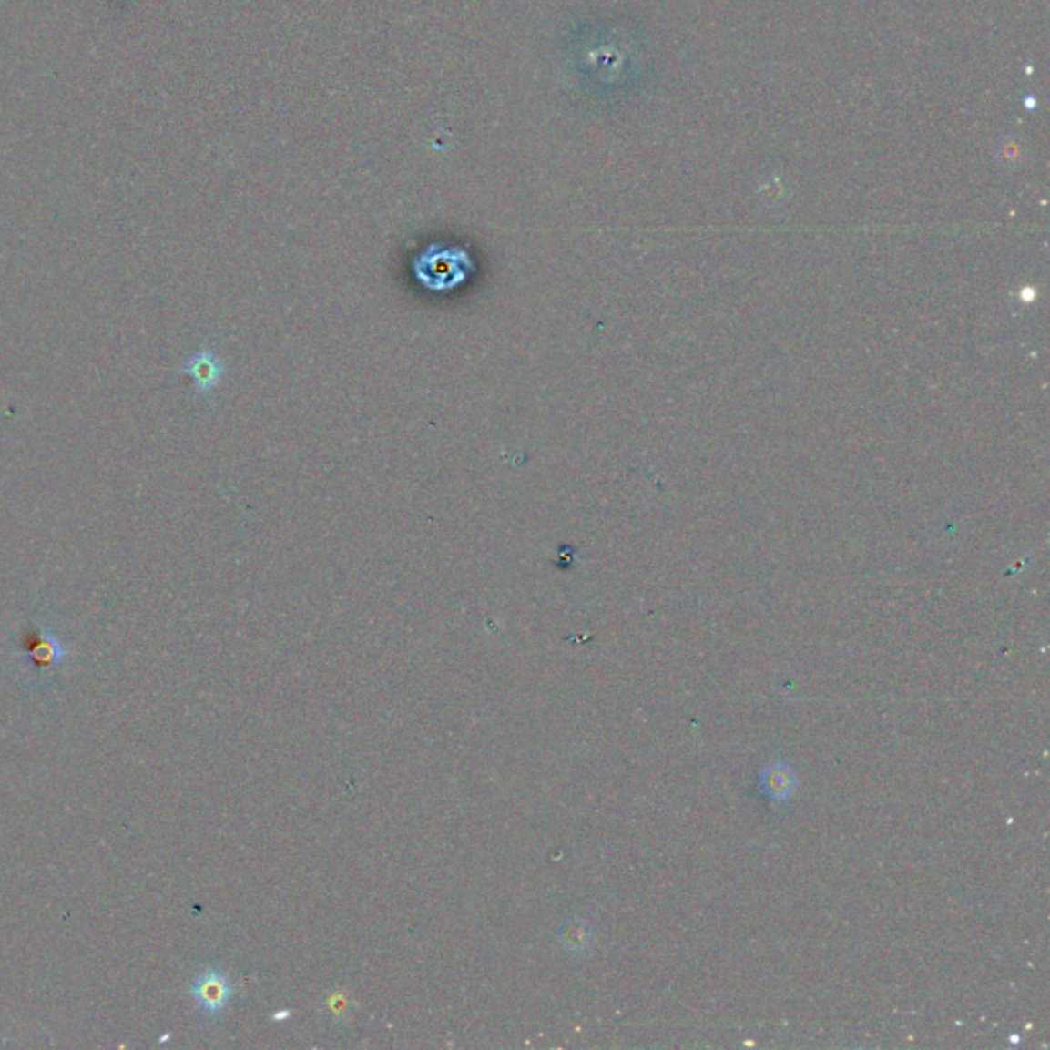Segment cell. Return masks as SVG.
Returning a JSON list of instances; mask_svg holds the SVG:
<instances>
[{
  "instance_id": "1",
  "label": "cell",
  "mask_w": 1050,
  "mask_h": 1050,
  "mask_svg": "<svg viewBox=\"0 0 1050 1050\" xmlns=\"http://www.w3.org/2000/svg\"><path fill=\"white\" fill-rule=\"evenodd\" d=\"M472 271L470 259L460 249L431 247L414 259V275L427 290H454Z\"/></svg>"
},
{
  "instance_id": "4",
  "label": "cell",
  "mask_w": 1050,
  "mask_h": 1050,
  "mask_svg": "<svg viewBox=\"0 0 1050 1050\" xmlns=\"http://www.w3.org/2000/svg\"><path fill=\"white\" fill-rule=\"evenodd\" d=\"M27 657L31 658L36 669H52L54 665H60L64 661V647L50 632L42 630L36 634V640L27 647Z\"/></svg>"
},
{
  "instance_id": "5",
  "label": "cell",
  "mask_w": 1050,
  "mask_h": 1050,
  "mask_svg": "<svg viewBox=\"0 0 1050 1050\" xmlns=\"http://www.w3.org/2000/svg\"><path fill=\"white\" fill-rule=\"evenodd\" d=\"M560 942L565 943V948L573 950V952H581L587 948V942H589V933L585 930V925L579 922H571L566 923L563 930H560Z\"/></svg>"
},
{
  "instance_id": "2",
  "label": "cell",
  "mask_w": 1050,
  "mask_h": 1050,
  "mask_svg": "<svg viewBox=\"0 0 1050 1050\" xmlns=\"http://www.w3.org/2000/svg\"><path fill=\"white\" fill-rule=\"evenodd\" d=\"M191 997L206 1015H218L230 1004L234 987L228 976L218 968H203L191 983Z\"/></svg>"
},
{
  "instance_id": "3",
  "label": "cell",
  "mask_w": 1050,
  "mask_h": 1050,
  "mask_svg": "<svg viewBox=\"0 0 1050 1050\" xmlns=\"http://www.w3.org/2000/svg\"><path fill=\"white\" fill-rule=\"evenodd\" d=\"M183 373L191 380V386L198 394H208L211 390L218 388L219 380L224 376L222 360L209 349H201V352L193 353L187 363L183 365Z\"/></svg>"
}]
</instances>
